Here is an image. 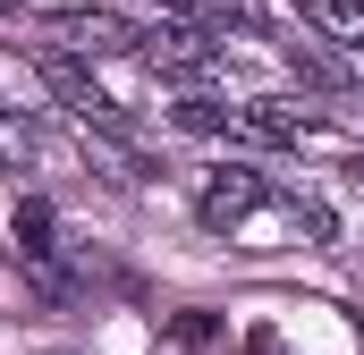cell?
<instances>
[{
    "instance_id": "6da1fadb",
    "label": "cell",
    "mask_w": 364,
    "mask_h": 355,
    "mask_svg": "<svg viewBox=\"0 0 364 355\" xmlns=\"http://www.w3.org/2000/svg\"><path fill=\"white\" fill-rule=\"evenodd\" d=\"M51 43L77 51V60H119V51H136L153 34L136 17H119V9H51Z\"/></svg>"
},
{
    "instance_id": "7a4b0ae2",
    "label": "cell",
    "mask_w": 364,
    "mask_h": 355,
    "mask_svg": "<svg viewBox=\"0 0 364 355\" xmlns=\"http://www.w3.org/2000/svg\"><path fill=\"white\" fill-rule=\"evenodd\" d=\"M272 203V178L263 170H246V161H229V170H212L203 178V195H195V220L203 229H237V220H255Z\"/></svg>"
},
{
    "instance_id": "3957f363",
    "label": "cell",
    "mask_w": 364,
    "mask_h": 355,
    "mask_svg": "<svg viewBox=\"0 0 364 355\" xmlns=\"http://www.w3.org/2000/svg\"><path fill=\"white\" fill-rule=\"evenodd\" d=\"M153 77H170V85L203 93L220 77V51H212V34H195V26H161L153 34Z\"/></svg>"
},
{
    "instance_id": "277c9868",
    "label": "cell",
    "mask_w": 364,
    "mask_h": 355,
    "mask_svg": "<svg viewBox=\"0 0 364 355\" xmlns=\"http://www.w3.org/2000/svg\"><path fill=\"white\" fill-rule=\"evenodd\" d=\"M43 85L60 93V102H68L85 127H119V102H110V93H102L85 68H77V51H43Z\"/></svg>"
},
{
    "instance_id": "5b68a950",
    "label": "cell",
    "mask_w": 364,
    "mask_h": 355,
    "mask_svg": "<svg viewBox=\"0 0 364 355\" xmlns=\"http://www.w3.org/2000/svg\"><path fill=\"white\" fill-rule=\"evenodd\" d=\"M237 136H255V144H296V136H314V110H296V102L263 93V102L237 110Z\"/></svg>"
},
{
    "instance_id": "8992f818",
    "label": "cell",
    "mask_w": 364,
    "mask_h": 355,
    "mask_svg": "<svg viewBox=\"0 0 364 355\" xmlns=\"http://www.w3.org/2000/svg\"><path fill=\"white\" fill-rule=\"evenodd\" d=\"M153 9H170L178 26L212 34V43H220V34H255V9H246V0H153Z\"/></svg>"
},
{
    "instance_id": "52a82bcc",
    "label": "cell",
    "mask_w": 364,
    "mask_h": 355,
    "mask_svg": "<svg viewBox=\"0 0 364 355\" xmlns=\"http://www.w3.org/2000/svg\"><path fill=\"white\" fill-rule=\"evenodd\" d=\"M314 34H331V43H348V51H364V0H288Z\"/></svg>"
},
{
    "instance_id": "ba28073f",
    "label": "cell",
    "mask_w": 364,
    "mask_h": 355,
    "mask_svg": "<svg viewBox=\"0 0 364 355\" xmlns=\"http://www.w3.org/2000/svg\"><path fill=\"white\" fill-rule=\"evenodd\" d=\"M178 127H186V136H229L237 110H220L212 93H186V102H178Z\"/></svg>"
},
{
    "instance_id": "9c48e42d",
    "label": "cell",
    "mask_w": 364,
    "mask_h": 355,
    "mask_svg": "<svg viewBox=\"0 0 364 355\" xmlns=\"http://www.w3.org/2000/svg\"><path fill=\"white\" fill-rule=\"evenodd\" d=\"M288 68H296V77H314V85H348V68H331L322 51H296V43H288Z\"/></svg>"
},
{
    "instance_id": "30bf717a",
    "label": "cell",
    "mask_w": 364,
    "mask_h": 355,
    "mask_svg": "<svg viewBox=\"0 0 364 355\" xmlns=\"http://www.w3.org/2000/svg\"><path fill=\"white\" fill-rule=\"evenodd\" d=\"M17 237H26V254H51V212L26 203V212H17Z\"/></svg>"
},
{
    "instance_id": "8fae6325",
    "label": "cell",
    "mask_w": 364,
    "mask_h": 355,
    "mask_svg": "<svg viewBox=\"0 0 364 355\" xmlns=\"http://www.w3.org/2000/svg\"><path fill=\"white\" fill-rule=\"evenodd\" d=\"M9 9H17V0H0V17H9Z\"/></svg>"
}]
</instances>
